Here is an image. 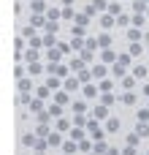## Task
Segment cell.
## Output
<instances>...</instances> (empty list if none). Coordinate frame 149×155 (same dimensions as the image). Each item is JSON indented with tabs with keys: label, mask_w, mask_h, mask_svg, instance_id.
<instances>
[{
	"label": "cell",
	"mask_w": 149,
	"mask_h": 155,
	"mask_svg": "<svg viewBox=\"0 0 149 155\" xmlns=\"http://www.w3.org/2000/svg\"><path fill=\"white\" fill-rule=\"evenodd\" d=\"M46 112H49L52 117H57V120H60V114H62V106H60V104H49V109H46Z\"/></svg>",
	"instance_id": "obj_12"
},
{
	"label": "cell",
	"mask_w": 149,
	"mask_h": 155,
	"mask_svg": "<svg viewBox=\"0 0 149 155\" xmlns=\"http://www.w3.org/2000/svg\"><path fill=\"white\" fill-rule=\"evenodd\" d=\"M147 16H149V11H147Z\"/></svg>",
	"instance_id": "obj_45"
},
{
	"label": "cell",
	"mask_w": 149,
	"mask_h": 155,
	"mask_svg": "<svg viewBox=\"0 0 149 155\" xmlns=\"http://www.w3.org/2000/svg\"><path fill=\"white\" fill-rule=\"evenodd\" d=\"M130 19H133V25H136V27H141V25L147 22V16H144V14H133Z\"/></svg>",
	"instance_id": "obj_23"
},
{
	"label": "cell",
	"mask_w": 149,
	"mask_h": 155,
	"mask_svg": "<svg viewBox=\"0 0 149 155\" xmlns=\"http://www.w3.org/2000/svg\"><path fill=\"white\" fill-rule=\"evenodd\" d=\"M98 90H100V87H95L92 82L84 84V98H98Z\"/></svg>",
	"instance_id": "obj_5"
},
{
	"label": "cell",
	"mask_w": 149,
	"mask_h": 155,
	"mask_svg": "<svg viewBox=\"0 0 149 155\" xmlns=\"http://www.w3.org/2000/svg\"><path fill=\"white\" fill-rule=\"evenodd\" d=\"M76 150H79V142H73V139L62 144V155H73V153H76Z\"/></svg>",
	"instance_id": "obj_2"
},
{
	"label": "cell",
	"mask_w": 149,
	"mask_h": 155,
	"mask_svg": "<svg viewBox=\"0 0 149 155\" xmlns=\"http://www.w3.org/2000/svg\"><path fill=\"white\" fill-rule=\"evenodd\" d=\"M54 104H60V106L71 104V101H68V93H57V95H54Z\"/></svg>",
	"instance_id": "obj_16"
},
{
	"label": "cell",
	"mask_w": 149,
	"mask_h": 155,
	"mask_svg": "<svg viewBox=\"0 0 149 155\" xmlns=\"http://www.w3.org/2000/svg\"><path fill=\"white\" fill-rule=\"evenodd\" d=\"M122 87H125V90L130 93V90L136 87V76H133V74H130V76H125V79H122Z\"/></svg>",
	"instance_id": "obj_11"
},
{
	"label": "cell",
	"mask_w": 149,
	"mask_h": 155,
	"mask_svg": "<svg viewBox=\"0 0 149 155\" xmlns=\"http://www.w3.org/2000/svg\"><path fill=\"white\" fill-rule=\"evenodd\" d=\"M136 134H138V136H149V125L147 123H138V125H136Z\"/></svg>",
	"instance_id": "obj_19"
},
{
	"label": "cell",
	"mask_w": 149,
	"mask_h": 155,
	"mask_svg": "<svg viewBox=\"0 0 149 155\" xmlns=\"http://www.w3.org/2000/svg\"><path fill=\"white\" fill-rule=\"evenodd\" d=\"M138 120L147 123V120H149V109H141V112H138Z\"/></svg>",
	"instance_id": "obj_39"
},
{
	"label": "cell",
	"mask_w": 149,
	"mask_h": 155,
	"mask_svg": "<svg viewBox=\"0 0 149 155\" xmlns=\"http://www.w3.org/2000/svg\"><path fill=\"white\" fill-rule=\"evenodd\" d=\"M57 131H60V134H62V131H71V120L60 117V120H57Z\"/></svg>",
	"instance_id": "obj_14"
},
{
	"label": "cell",
	"mask_w": 149,
	"mask_h": 155,
	"mask_svg": "<svg viewBox=\"0 0 149 155\" xmlns=\"http://www.w3.org/2000/svg\"><path fill=\"white\" fill-rule=\"evenodd\" d=\"M46 142H49V147H57V144H60V142H62V136H60V131H52V134H49V139H46Z\"/></svg>",
	"instance_id": "obj_9"
},
{
	"label": "cell",
	"mask_w": 149,
	"mask_h": 155,
	"mask_svg": "<svg viewBox=\"0 0 149 155\" xmlns=\"http://www.w3.org/2000/svg\"><path fill=\"white\" fill-rule=\"evenodd\" d=\"M46 87H49V90H57V87H60V79H57V76H49V79H46Z\"/></svg>",
	"instance_id": "obj_26"
},
{
	"label": "cell",
	"mask_w": 149,
	"mask_h": 155,
	"mask_svg": "<svg viewBox=\"0 0 149 155\" xmlns=\"http://www.w3.org/2000/svg\"><path fill=\"white\" fill-rule=\"evenodd\" d=\"M144 95H149V84H144Z\"/></svg>",
	"instance_id": "obj_43"
},
{
	"label": "cell",
	"mask_w": 149,
	"mask_h": 155,
	"mask_svg": "<svg viewBox=\"0 0 149 155\" xmlns=\"http://www.w3.org/2000/svg\"><path fill=\"white\" fill-rule=\"evenodd\" d=\"M106 131H111V134H114V131H119V117H111V120H109V125H106Z\"/></svg>",
	"instance_id": "obj_18"
},
{
	"label": "cell",
	"mask_w": 149,
	"mask_h": 155,
	"mask_svg": "<svg viewBox=\"0 0 149 155\" xmlns=\"http://www.w3.org/2000/svg\"><path fill=\"white\" fill-rule=\"evenodd\" d=\"M62 19H76V14H73V8H62Z\"/></svg>",
	"instance_id": "obj_35"
},
{
	"label": "cell",
	"mask_w": 149,
	"mask_h": 155,
	"mask_svg": "<svg viewBox=\"0 0 149 155\" xmlns=\"http://www.w3.org/2000/svg\"><path fill=\"white\" fill-rule=\"evenodd\" d=\"M133 76L136 79H147V65H133Z\"/></svg>",
	"instance_id": "obj_10"
},
{
	"label": "cell",
	"mask_w": 149,
	"mask_h": 155,
	"mask_svg": "<svg viewBox=\"0 0 149 155\" xmlns=\"http://www.w3.org/2000/svg\"><path fill=\"white\" fill-rule=\"evenodd\" d=\"M114 101H117V98H114L111 93H103V98H100V104H103V106H111Z\"/></svg>",
	"instance_id": "obj_28"
},
{
	"label": "cell",
	"mask_w": 149,
	"mask_h": 155,
	"mask_svg": "<svg viewBox=\"0 0 149 155\" xmlns=\"http://www.w3.org/2000/svg\"><path fill=\"white\" fill-rule=\"evenodd\" d=\"M46 57H49V60H52V63H57V60H60V49H52V52H49V54H46Z\"/></svg>",
	"instance_id": "obj_36"
},
{
	"label": "cell",
	"mask_w": 149,
	"mask_h": 155,
	"mask_svg": "<svg viewBox=\"0 0 149 155\" xmlns=\"http://www.w3.org/2000/svg\"><path fill=\"white\" fill-rule=\"evenodd\" d=\"M71 139L73 142H84V131L81 128H71Z\"/></svg>",
	"instance_id": "obj_15"
},
{
	"label": "cell",
	"mask_w": 149,
	"mask_h": 155,
	"mask_svg": "<svg viewBox=\"0 0 149 155\" xmlns=\"http://www.w3.org/2000/svg\"><path fill=\"white\" fill-rule=\"evenodd\" d=\"M35 155H43V153H35Z\"/></svg>",
	"instance_id": "obj_44"
},
{
	"label": "cell",
	"mask_w": 149,
	"mask_h": 155,
	"mask_svg": "<svg viewBox=\"0 0 149 155\" xmlns=\"http://www.w3.org/2000/svg\"><path fill=\"white\" fill-rule=\"evenodd\" d=\"M130 22H133V19H130V16H125V14H119V16H117V25H119V27H128Z\"/></svg>",
	"instance_id": "obj_22"
},
{
	"label": "cell",
	"mask_w": 149,
	"mask_h": 155,
	"mask_svg": "<svg viewBox=\"0 0 149 155\" xmlns=\"http://www.w3.org/2000/svg\"><path fill=\"white\" fill-rule=\"evenodd\" d=\"M38 142H41V139H38L35 134H27V136H22V147H30V150H35V147H38Z\"/></svg>",
	"instance_id": "obj_1"
},
{
	"label": "cell",
	"mask_w": 149,
	"mask_h": 155,
	"mask_svg": "<svg viewBox=\"0 0 149 155\" xmlns=\"http://www.w3.org/2000/svg\"><path fill=\"white\" fill-rule=\"evenodd\" d=\"M92 5H95V8H103V5H106V0H95Z\"/></svg>",
	"instance_id": "obj_41"
},
{
	"label": "cell",
	"mask_w": 149,
	"mask_h": 155,
	"mask_svg": "<svg viewBox=\"0 0 149 155\" xmlns=\"http://www.w3.org/2000/svg\"><path fill=\"white\" fill-rule=\"evenodd\" d=\"M79 84H81V79H79V76H73V79H65V93H71V90H79Z\"/></svg>",
	"instance_id": "obj_4"
},
{
	"label": "cell",
	"mask_w": 149,
	"mask_h": 155,
	"mask_svg": "<svg viewBox=\"0 0 149 155\" xmlns=\"http://www.w3.org/2000/svg\"><path fill=\"white\" fill-rule=\"evenodd\" d=\"M122 104H125V106H133V104H136V93H125V95H122Z\"/></svg>",
	"instance_id": "obj_17"
},
{
	"label": "cell",
	"mask_w": 149,
	"mask_h": 155,
	"mask_svg": "<svg viewBox=\"0 0 149 155\" xmlns=\"http://www.w3.org/2000/svg\"><path fill=\"white\" fill-rule=\"evenodd\" d=\"M111 74H114V76H122V79H125V65H119V63H114V68H111Z\"/></svg>",
	"instance_id": "obj_25"
},
{
	"label": "cell",
	"mask_w": 149,
	"mask_h": 155,
	"mask_svg": "<svg viewBox=\"0 0 149 155\" xmlns=\"http://www.w3.org/2000/svg\"><path fill=\"white\" fill-rule=\"evenodd\" d=\"M106 109H109V106H103V104H100V106H95V109H92V120H100V117H106Z\"/></svg>",
	"instance_id": "obj_13"
},
{
	"label": "cell",
	"mask_w": 149,
	"mask_h": 155,
	"mask_svg": "<svg viewBox=\"0 0 149 155\" xmlns=\"http://www.w3.org/2000/svg\"><path fill=\"white\" fill-rule=\"evenodd\" d=\"M27 104H30V112H38V114H41V109H43V101H41V98H30Z\"/></svg>",
	"instance_id": "obj_8"
},
{
	"label": "cell",
	"mask_w": 149,
	"mask_h": 155,
	"mask_svg": "<svg viewBox=\"0 0 149 155\" xmlns=\"http://www.w3.org/2000/svg\"><path fill=\"white\" fill-rule=\"evenodd\" d=\"M144 11H147L144 0H136V3H133V14H144Z\"/></svg>",
	"instance_id": "obj_20"
},
{
	"label": "cell",
	"mask_w": 149,
	"mask_h": 155,
	"mask_svg": "<svg viewBox=\"0 0 149 155\" xmlns=\"http://www.w3.org/2000/svg\"><path fill=\"white\" fill-rule=\"evenodd\" d=\"M49 93H52L49 87H41V90H38V98H41V101H46V98H49Z\"/></svg>",
	"instance_id": "obj_37"
},
{
	"label": "cell",
	"mask_w": 149,
	"mask_h": 155,
	"mask_svg": "<svg viewBox=\"0 0 149 155\" xmlns=\"http://www.w3.org/2000/svg\"><path fill=\"white\" fill-rule=\"evenodd\" d=\"M98 46L109 49V46H111V35H109V33H100V35H98Z\"/></svg>",
	"instance_id": "obj_6"
},
{
	"label": "cell",
	"mask_w": 149,
	"mask_h": 155,
	"mask_svg": "<svg viewBox=\"0 0 149 155\" xmlns=\"http://www.w3.org/2000/svg\"><path fill=\"white\" fill-rule=\"evenodd\" d=\"M79 150H81V153H90V150H92V142H87V139L79 142Z\"/></svg>",
	"instance_id": "obj_34"
},
{
	"label": "cell",
	"mask_w": 149,
	"mask_h": 155,
	"mask_svg": "<svg viewBox=\"0 0 149 155\" xmlns=\"http://www.w3.org/2000/svg\"><path fill=\"white\" fill-rule=\"evenodd\" d=\"M92 76L103 79V76H106V65H95V68H92Z\"/></svg>",
	"instance_id": "obj_24"
},
{
	"label": "cell",
	"mask_w": 149,
	"mask_h": 155,
	"mask_svg": "<svg viewBox=\"0 0 149 155\" xmlns=\"http://www.w3.org/2000/svg\"><path fill=\"white\" fill-rule=\"evenodd\" d=\"M30 3H33V0H30Z\"/></svg>",
	"instance_id": "obj_46"
},
{
	"label": "cell",
	"mask_w": 149,
	"mask_h": 155,
	"mask_svg": "<svg viewBox=\"0 0 149 155\" xmlns=\"http://www.w3.org/2000/svg\"><path fill=\"white\" fill-rule=\"evenodd\" d=\"M111 87H114V82H111V79H103V82H100V90H103V93H109Z\"/></svg>",
	"instance_id": "obj_32"
},
{
	"label": "cell",
	"mask_w": 149,
	"mask_h": 155,
	"mask_svg": "<svg viewBox=\"0 0 149 155\" xmlns=\"http://www.w3.org/2000/svg\"><path fill=\"white\" fill-rule=\"evenodd\" d=\"M128 54H130V57H141V54H144V46H141V44L136 41V44H130V49H128Z\"/></svg>",
	"instance_id": "obj_3"
},
{
	"label": "cell",
	"mask_w": 149,
	"mask_h": 155,
	"mask_svg": "<svg viewBox=\"0 0 149 155\" xmlns=\"http://www.w3.org/2000/svg\"><path fill=\"white\" fill-rule=\"evenodd\" d=\"M84 109H87V104H84V101H76V104H73V112H76V114H81Z\"/></svg>",
	"instance_id": "obj_33"
},
{
	"label": "cell",
	"mask_w": 149,
	"mask_h": 155,
	"mask_svg": "<svg viewBox=\"0 0 149 155\" xmlns=\"http://www.w3.org/2000/svg\"><path fill=\"white\" fill-rule=\"evenodd\" d=\"M106 155H119V153H117V147H109V153H106Z\"/></svg>",
	"instance_id": "obj_42"
},
{
	"label": "cell",
	"mask_w": 149,
	"mask_h": 155,
	"mask_svg": "<svg viewBox=\"0 0 149 155\" xmlns=\"http://www.w3.org/2000/svg\"><path fill=\"white\" fill-rule=\"evenodd\" d=\"M43 25V16L41 14H33V19H30V27H41Z\"/></svg>",
	"instance_id": "obj_21"
},
{
	"label": "cell",
	"mask_w": 149,
	"mask_h": 155,
	"mask_svg": "<svg viewBox=\"0 0 149 155\" xmlns=\"http://www.w3.org/2000/svg\"><path fill=\"white\" fill-rule=\"evenodd\" d=\"M114 22H117V19H114V16H111V14H109V16H103V19H100V25H103V27H111V25H114Z\"/></svg>",
	"instance_id": "obj_30"
},
{
	"label": "cell",
	"mask_w": 149,
	"mask_h": 155,
	"mask_svg": "<svg viewBox=\"0 0 149 155\" xmlns=\"http://www.w3.org/2000/svg\"><path fill=\"white\" fill-rule=\"evenodd\" d=\"M100 60H103V63H117L119 57H117V54H114L111 49H103V54H100Z\"/></svg>",
	"instance_id": "obj_7"
},
{
	"label": "cell",
	"mask_w": 149,
	"mask_h": 155,
	"mask_svg": "<svg viewBox=\"0 0 149 155\" xmlns=\"http://www.w3.org/2000/svg\"><path fill=\"white\" fill-rule=\"evenodd\" d=\"M30 74H41V65L38 63H30Z\"/></svg>",
	"instance_id": "obj_40"
},
{
	"label": "cell",
	"mask_w": 149,
	"mask_h": 155,
	"mask_svg": "<svg viewBox=\"0 0 149 155\" xmlns=\"http://www.w3.org/2000/svg\"><path fill=\"white\" fill-rule=\"evenodd\" d=\"M19 90H22V93H30V90H33V82H27V79H19Z\"/></svg>",
	"instance_id": "obj_27"
},
{
	"label": "cell",
	"mask_w": 149,
	"mask_h": 155,
	"mask_svg": "<svg viewBox=\"0 0 149 155\" xmlns=\"http://www.w3.org/2000/svg\"><path fill=\"white\" fill-rule=\"evenodd\" d=\"M43 44H46V46H52V44H57V41H54V33H46V38H43Z\"/></svg>",
	"instance_id": "obj_38"
},
{
	"label": "cell",
	"mask_w": 149,
	"mask_h": 155,
	"mask_svg": "<svg viewBox=\"0 0 149 155\" xmlns=\"http://www.w3.org/2000/svg\"><path fill=\"white\" fill-rule=\"evenodd\" d=\"M30 11L41 14V11H43V3H41V0H33V3H30Z\"/></svg>",
	"instance_id": "obj_29"
},
{
	"label": "cell",
	"mask_w": 149,
	"mask_h": 155,
	"mask_svg": "<svg viewBox=\"0 0 149 155\" xmlns=\"http://www.w3.org/2000/svg\"><path fill=\"white\" fill-rule=\"evenodd\" d=\"M128 38H130V44H136V41L141 38V33H138V30H128Z\"/></svg>",
	"instance_id": "obj_31"
}]
</instances>
